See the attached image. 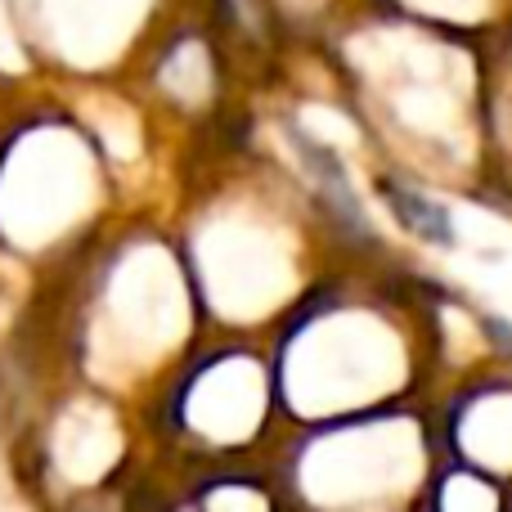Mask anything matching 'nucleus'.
<instances>
[{
    "label": "nucleus",
    "mask_w": 512,
    "mask_h": 512,
    "mask_svg": "<svg viewBox=\"0 0 512 512\" xmlns=\"http://www.w3.org/2000/svg\"><path fill=\"white\" fill-rule=\"evenodd\" d=\"M292 140H297V149H301V162H306L310 171H315V180H319V194L328 198V207H333L337 216H342L346 225H351L355 234H369V221H364V212H360V198H355V189H351V180H346V171H342V162L333 158V153L324 149V144H315L306 131H292Z\"/></svg>",
    "instance_id": "1"
},
{
    "label": "nucleus",
    "mask_w": 512,
    "mask_h": 512,
    "mask_svg": "<svg viewBox=\"0 0 512 512\" xmlns=\"http://www.w3.org/2000/svg\"><path fill=\"white\" fill-rule=\"evenodd\" d=\"M387 203H391V212L400 216V225H405L409 234H418L423 243H441V248L454 243L450 212H445L441 203H432L427 194H418V189H409V185H387Z\"/></svg>",
    "instance_id": "2"
}]
</instances>
